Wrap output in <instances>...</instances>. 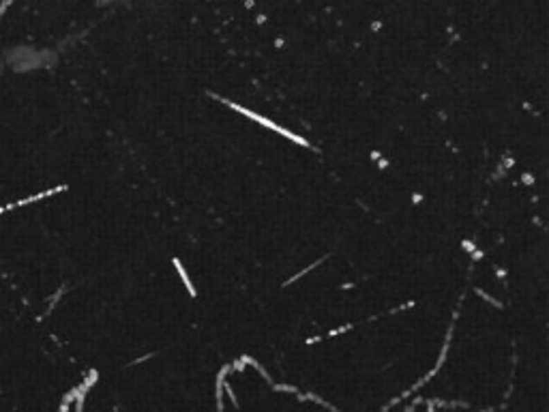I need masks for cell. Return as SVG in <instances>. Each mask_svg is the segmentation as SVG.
<instances>
[]
</instances>
